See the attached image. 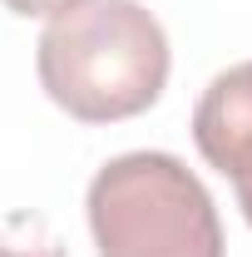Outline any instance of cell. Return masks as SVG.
Listing matches in <instances>:
<instances>
[{"mask_svg":"<svg viewBox=\"0 0 252 257\" xmlns=\"http://www.w3.org/2000/svg\"><path fill=\"white\" fill-rule=\"evenodd\" d=\"M40 89L79 124H119L158 104L168 84V35L139 0H79L35 45Z\"/></svg>","mask_w":252,"mask_h":257,"instance_id":"obj_1","label":"cell"},{"mask_svg":"<svg viewBox=\"0 0 252 257\" xmlns=\"http://www.w3.org/2000/svg\"><path fill=\"white\" fill-rule=\"evenodd\" d=\"M193 144L222 178H252V60L222 69L193 109Z\"/></svg>","mask_w":252,"mask_h":257,"instance_id":"obj_3","label":"cell"},{"mask_svg":"<svg viewBox=\"0 0 252 257\" xmlns=\"http://www.w3.org/2000/svg\"><path fill=\"white\" fill-rule=\"evenodd\" d=\"M0 257H64V242L35 213H0Z\"/></svg>","mask_w":252,"mask_h":257,"instance_id":"obj_4","label":"cell"},{"mask_svg":"<svg viewBox=\"0 0 252 257\" xmlns=\"http://www.w3.org/2000/svg\"><path fill=\"white\" fill-rule=\"evenodd\" d=\"M15 15H30V20H50V15H60V10H69V5H79V0H5Z\"/></svg>","mask_w":252,"mask_h":257,"instance_id":"obj_5","label":"cell"},{"mask_svg":"<svg viewBox=\"0 0 252 257\" xmlns=\"http://www.w3.org/2000/svg\"><path fill=\"white\" fill-rule=\"evenodd\" d=\"M232 193H237V208H242V218H247V227H252V178L247 183H232Z\"/></svg>","mask_w":252,"mask_h":257,"instance_id":"obj_6","label":"cell"},{"mask_svg":"<svg viewBox=\"0 0 252 257\" xmlns=\"http://www.w3.org/2000/svg\"><path fill=\"white\" fill-rule=\"evenodd\" d=\"M99 257H222V223L203 178L173 154H119L89 183Z\"/></svg>","mask_w":252,"mask_h":257,"instance_id":"obj_2","label":"cell"}]
</instances>
